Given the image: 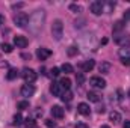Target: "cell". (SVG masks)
<instances>
[{"instance_id":"obj_1","label":"cell","mask_w":130,"mask_h":128,"mask_svg":"<svg viewBox=\"0 0 130 128\" xmlns=\"http://www.w3.org/2000/svg\"><path fill=\"white\" fill-rule=\"evenodd\" d=\"M45 21V11L44 9H36L29 18V30L33 35H38V32L42 29V24Z\"/></svg>"},{"instance_id":"obj_2","label":"cell","mask_w":130,"mask_h":128,"mask_svg":"<svg viewBox=\"0 0 130 128\" xmlns=\"http://www.w3.org/2000/svg\"><path fill=\"white\" fill-rule=\"evenodd\" d=\"M52 35L56 41H61L62 39V35H64V23L62 20H55L53 24H52Z\"/></svg>"},{"instance_id":"obj_3","label":"cell","mask_w":130,"mask_h":128,"mask_svg":"<svg viewBox=\"0 0 130 128\" xmlns=\"http://www.w3.org/2000/svg\"><path fill=\"white\" fill-rule=\"evenodd\" d=\"M14 23L18 27H26L29 24V15L26 12H18V14L14 15Z\"/></svg>"},{"instance_id":"obj_4","label":"cell","mask_w":130,"mask_h":128,"mask_svg":"<svg viewBox=\"0 0 130 128\" xmlns=\"http://www.w3.org/2000/svg\"><path fill=\"white\" fill-rule=\"evenodd\" d=\"M21 77H23V80H24L27 84H30V83H33V81L36 80V72H35L33 69H30V68H24L23 72H21Z\"/></svg>"},{"instance_id":"obj_5","label":"cell","mask_w":130,"mask_h":128,"mask_svg":"<svg viewBox=\"0 0 130 128\" xmlns=\"http://www.w3.org/2000/svg\"><path fill=\"white\" fill-rule=\"evenodd\" d=\"M115 42L121 47V48H126V47H130V35H117L115 36Z\"/></svg>"},{"instance_id":"obj_6","label":"cell","mask_w":130,"mask_h":128,"mask_svg":"<svg viewBox=\"0 0 130 128\" xmlns=\"http://www.w3.org/2000/svg\"><path fill=\"white\" fill-rule=\"evenodd\" d=\"M89 9H91V12H92L94 15H101L103 11H104V5H103V2L95 0V2H92V3L89 5Z\"/></svg>"},{"instance_id":"obj_7","label":"cell","mask_w":130,"mask_h":128,"mask_svg":"<svg viewBox=\"0 0 130 128\" xmlns=\"http://www.w3.org/2000/svg\"><path fill=\"white\" fill-rule=\"evenodd\" d=\"M89 84L94 86V88H97V89H104L106 88V80L101 78V77H92L89 80Z\"/></svg>"},{"instance_id":"obj_8","label":"cell","mask_w":130,"mask_h":128,"mask_svg":"<svg viewBox=\"0 0 130 128\" xmlns=\"http://www.w3.org/2000/svg\"><path fill=\"white\" fill-rule=\"evenodd\" d=\"M36 56H38L39 60H45V59H48V57L52 56V51H50L48 48H45V47H39V48L36 50Z\"/></svg>"},{"instance_id":"obj_9","label":"cell","mask_w":130,"mask_h":128,"mask_svg":"<svg viewBox=\"0 0 130 128\" xmlns=\"http://www.w3.org/2000/svg\"><path fill=\"white\" fill-rule=\"evenodd\" d=\"M27 39L24 38V36H21V35H17V36H14V45H17L18 48H26L27 47Z\"/></svg>"},{"instance_id":"obj_10","label":"cell","mask_w":130,"mask_h":128,"mask_svg":"<svg viewBox=\"0 0 130 128\" xmlns=\"http://www.w3.org/2000/svg\"><path fill=\"white\" fill-rule=\"evenodd\" d=\"M20 94H21V96H32L33 94H35V88H33L32 84H23L21 86V91H20Z\"/></svg>"},{"instance_id":"obj_11","label":"cell","mask_w":130,"mask_h":128,"mask_svg":"<svg viewBox=\"0 0 130 128\" xmlns=\"http://www.w3.org/2000/svg\"><path fill=\"white\" fill-rule=\"evenodd\" d=\"M50 112H52V116H53V118H56V119H62V118H64V115H65L64 109H62L61 105H53Z\"/></svg>"},{"instance_id":"obj_12","label":"cell","mask_w":130,"mask_h":128,"mask_svg":"<svg viewBox=\"0 0 130 128\" xmlns=\"http://www.w3.org/2000/svg\"><path fill=\"white\" fill-rule=\"evenodd\" d=\"M50 92H52L55 96H62L65 91L62 89V86H61L59 83H53V84L50 86Z\"/></svg>"},{"instance_id":"obj_13","label":"cell","mask_w":130,"mask_h":128,"mask_svg":"<svg viewBox=\"0 0 130 128\" xmlns=\"http://www.w3.org/2000/svg\"><path fill=\"white\" fill-rule=\"evenodd\" d=\"M77 112H79L80 115H83V116L91 115V109H89V105H88L86 102H80V104L77 105Z\"/></svg>"},{"instance_id":"obj_14","label":"cell","mask_w":130,"mask_h":128,"mask_svg":"<svg viewBox=\"0 0 130 128\" xmlns=\"http://www.w3.org/2000/svg\"><path fill=\"white\" fill-rule=\"evenodd\" d=\"M109 119H110V122H113L115 125H118L120 122H121V113L120 112H117V110H112L110 113H109Z\"/></svg>"},{"instance_id":"obj_15","label":"cell","mask_w":130,"mask_h":128,"mask_svg":"<svg viewBox=\"0 0 130 128\" xmlns=\"http://www.w3.org/2000/svg\"><path fill=\"white\" fill-rule=\"evenodd\" d=\"M94 66H95V62H94L92 59L85 60V62L82 63V71H83V72H89V71H92V69H94Z\"/></svg>"},{"instance_id":"obj_16","label":"cell","mask_w":130,"mask_h":128,"mask_svg":"<svg viewBox=\"0 0 130 128\" xmlns=\"http://www.w3.org/2000/svg\"><path fill=\"white\" fill-rule=\"evenodd\" d=\"M98 71H100L101 74H109V71H110V63H109V62H101V63L98 65Z\"/></svg>"},{"instance_id":"obj_17","label":"cell","mask_w":130,"mask_h":128,"mask_svg":"<svg viewBox=\"0 0 130 128\" xmlns=\"http://www.w3.org/2000/svg\"><path fill=\"white\" fill-rule=\"evenodd\" d=\"M59 84L62 86V89H64V91H70V88H71V80H70V78H67V77H64V78L59 81Z\"/></svg>"},{"instance_id":"obj_18","label":"cell","mask_w":130,"mask_h":128,"mask_svg":"<svg viewBox=\"0 0 130 128\" xmlns=\"http://www.w3.org/2000/svg\"><path fill=\"white\" fill-rule=\"evenodd\" d=\"M88 99L89 101H92V102H98L100 99H101V96L98 95V94H95V92H88Z\"/></svg>"},{"instance_id":"obj_19","label":"cell","mask_w":130,"mask_h":128,"mask_svg":"<svg viewBox=\"0 0 130 128\" xmlns=\"http://www.w3.org/2000/svg\"><path fill=\"white\" fill-rule=\"evenodd\" d=\"M17 75H18V71H17L15 68H12V69H9V71H8L6 78H8V80H14V78H17Z\"/></svg>"},{"instance_id":"obj_20","label":"cell","mask_w":130,"mask_h":128,"mask_svg":"<svg viewBox=\"0 0 130 128\" xmlns=\"http://www.w3.org/2000/svg\"><path fill=\"white\" fill-rule=\"evenodd\" d=\"M124 26H126V23L123 21V20H120V21H117L115 23V26H113V32H120V30H123L124 29Z\"/></svg>"},{"instance_id":"obj_21","label":"cell","mask_w":130,"mask_h":128,"mask_svg":"<svg viewBox=\"0 0 130 128\" xmlns=\"http://www.w3.org/2000/svg\"><path fill=\"white\" fill-rule=\"evenodd\" d=\"M120 56H121L123 59H126V57H130V47L121 48V50H120Z\"/></svg>"},{"instance_id":"obj_22","label":"cell","mask_w":130,"mask_h":128,"mask_svg":"<svg viewBox=\"0 0 130 128\" xmlns=\"http://www.w3.org/2000/svg\"><path fill=\"white\" fill-rule=\"evenodd\" d=\"M61 71H64L65 74H70V72H73V71H74V68H73L70 63H64L62 66H61Z\"/></svg>"},{"instance_id":"obj_23","label":"cell","mask_w":130,"mask_h":128,"mask_svg":"<svg viewBox=\"0 0 130 128\" xmlns=\"http://www.w3.org/2000/svg\"><path fill=\"white\" fill-rule=\"evenodd\" d=\"M17 109L18 110H27L29 109V101H20L17 104Z\"/></svg>"},{"instance_id":"obj_24","label":"cell","mask_w":130,"mask_h":128,"mask_svg":"<svg viewBox=\"0 0 130 128\" xmlns=\"http://www.w3.org/2000/svg\"><path fill=\"white\" fill-rule=\"evenodd\" d=\"M2 51H5V53H12V45H11V44H2Z\"/></svg>"},{"instance_id":"obj_25","label":"cell","mask_w":130,"mask_h":128,"mask_svg":"<svg viewBox=\"0 0 130 128\" xmlns=\"http://www.w3.org/2000/svg\"><path fill=\"white\" fill-rule=\"evenodd\" d=\"M21 122H23V118H21L20 113H17V115L14 116V122H12V124H14V125H20Z\"/></svg>"},{"instance_id":"obj_26","label":"cell","mask_w":130,"mask_h":128,"mask_svg":"<svg viewBox=\"0 0 130 128\" xmlns=\"http://www.w3.org/2000/svg\"><path fill=\"white\" fill-rule=\"evenodd\" d=\"M24 124H26V127H27V128H35V127H36L35 119H29V118L26 119V122H24Z\"/></svg>"},{"instance_id":"obj_27","label":"cell","mask_w":130,"mask_h":128,"mask_svg":"<svg viewBox=\"0 0 130 128\" xmlns=\"http://www.w3.org/2000/svg\"><path fill=\"white\" fill-rule=\"evenodd\" d=\"M62 98V101H71V98H73V94L70 92V91H67V94L64 92V95L61 96Z\"/></svg>"},{"instance_id":"obj_28","label":"cell","mask_w":130,"mask_h":128,"mask_svg":"<svg viewBox=\"0 0 130 128\" xmlns=\"http://www.w3.org/2000/svg\"><path fill=\"white\" fill-rule=\"evenodd\" d=\"M70 9L73 12H82V6H79V5H70Z\"/></svg>"},{"instance_id":"obj_29","label":"cell","mask_w":130,"mask_h":128,"mask_svg":"<svg viewBox=\"0 0 130 128\" xmlns=\"http://www.w3.org/2000/svg\"><path fill=\"white\" fill-rule=\"evenodd\" d=\"M76 80H77V84H83V80H85L83 74H82V72H79V74L76 75Z\"/></svg>"},{"instance_id":"obj_30","label":"cell","mask_w":130,"mask_h":128,"mask_svg":"<svg viewBox=\"0 0 130 128\" xmlns=\"http://www.w3.org/2000/svg\"><path fill=\"white\" fill-rule=\"evenodd\" d=\"M77 47H70L68 48V56H74V54H77Z\"/></svg>"},{"instance_id":"obj_31","label":"cell","mask_w":130,"mask_h":128,"mask_svg":"<svg viewBox=\"0 0 130 128\" xmlns=\"http://www.w3.org/2000/svg\"><path fill=\"white\" fill-rule=\"evenodd\" d=\"M45 125H47L48 128H55V127H56V122H55V121H52V119H47V121H45Z\"/></svg>"},{"instance_id":"obj_32","label":"cell","mask_w":130,"mask_h":128,"mask_svg":"<svg viewBox=\"0 0 130 128\" xmlns=\"http://www.w3.org/2000/svg\"><path fill=\"white\" fill-rule=\"evenodd\" d=\"M50 72H52V77H58V75L61 74V69H59V68H53Z\"/></svg>"},{"instance_id":"obj_33","label":"cell","mask_w":130,"mask_h":128,"mask_svg":"<svg viewBox=\"0 0 130 128\" xmlns=\"http://www.w3.org/2000/svg\"><path fill=\"white\" fill-rule=\"evenodd\" d=\"M121 63L126 65V66H130V57H126V59H123V60H121Z\"/></svg>"},{"instance_id":"obj_34","label":"cell","mask_w":130,"mask_h":128,"mask_svg":"<svg viewBox=\"0 0 130 128\" xmlns=\"http://www.w3.org/2000/svg\"><path fill=\"white\" fill-rule=\"evenodd\" d=\"M127 20H130V9H127L124 12V21H127Z\"/></svg>"},{"instance_id":"obj_35","label":"cell","mask_w":130,"mask_h":128,"mask_svg":"<svg viewBox=\"0 0 130 128\" xmlns=\"http://www.w3.org/2000/svg\"><path fill=\"white\" fill-rule=\"evenodd\" d=\"M23 6H24L23 3H17V5H12V8H14V9H17V8H23Z\"/></svg>"},{"instance_id":"obj_36","label":"cell","mask_w":130,"mask_h":128,"mask_svg":"<svg viewBox=\"0 0 130 128\" xmlns=\"http://www.w3.org/2000/svg\"><path fill=\"white\" fill-rule=\"evenodd\" d=\"M123 128H130V121H126L124 125H123Z\"/></svg>"},{"instance_id":"obj_37","label":"cell","mask_w":130,"mask_h":128,"mask_svg":"<svg viewBox=\"0 0 130 128\" xmlns=\"http://www.w3.org/2000/svg\"><path fill=\"white\" fill-rule=\"evenodd\" d=\"M21 57H23V59H30V54H26V53H23V54H21Z\"/></svg>"},{"instance_id":"obj_38","label":"cell","mask_w":130,"mask_h":128,"mask_svg":"<svg viewBox=\"0 0 130 128\" xmlns=\"http://www.w3.org/2000/svg\"><path fill=\"white\" fill-rule=\"evenodd\" d=\"M3 23H5V17H3V15H2V14H0V26H2V24H3Z\"/></svg>"},{"instance_id":"obj_39","label":"cell","mask_w":130,"mask_h":128,"mask_svg":"<svg viewBox=\"0 0 130 128\" xmlns=\"http://www.w3.org/2000/svg\"><path fill=\"white\" fill-rule=\"evenodd\" d=\"M76 128H88L86 125H83V124H79V125H76Z\"/></svg>"},{"instance_id":"obj_40","label":"cell","mask_w":130,"mask_h":128,"mask_svg":"<svg viewBox=\"0 0 130 128\" xmlns=\"http://www.w3.org/2000/svg\"><path fill=\"white\" fill-rule=\"evenodd\" d=\"M100 128H110V127H109V125H101Z\"/></svg>"},{"instance_id":"obj_41","label":"cell","mask_w":130,"mask_h":128,"mask_svg":"<svg viewBox=\"0 0 130 128\" xmlns=\"http://www.w3.org/2000/svg\"><path fill=\"white\" fill-rule=\"evenodd\" d=\"M129 96H130V91H129Z\"/></svg>"}]
</instances>
